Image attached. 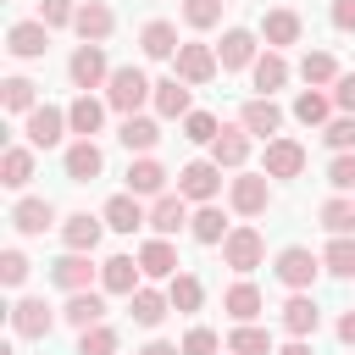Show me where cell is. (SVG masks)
I'll list each match as a JSON object with an SVG mask.
<instances>
[{
	"label": "cell",
	"mask_w": 355,
	"mask_h": 355,
	"mask_svg": "<svg viewBox=\"0 0 355 355\" xmlns=\"http://www.w3.org/2000/svg\"><path fill=\"white\" fill-rule=\"evenodd\" d=\"M100 94H105V105H111L116 116H133V111H144V105L155 100V78H150L144 67H133V61H128V67H116V72H111V83H105Z\"/></svg>",
	"instance_id": "1"
},
{
	"label": "cell",
	"mask_w": 355,
	"mask_h": 355,
	"mask_svg": "<svg viewBox=\"0 0 355 355\" xmlns=\"http://www.w3.org/2000/svg\"><path fill=\"white\" fill-rule=\"evenodd\" d=\"M227 211L244 216V222L266 216V211H272V178H266L261 166H255V172H250V166L233 172V178H227Z\"/></svg>",
	"instance_id": "2"
},
{
	"label": "cell",
	"mask_w": 355,
	"mask_h": 355,
	"mask_svg": "<svg viewBox=\"0 0 355 355\" xmlns=\"http://www.w3.org/2000/svg\"><path fill=\"white\" fill-rule=\"evenodd\" d=\"M111 55H105V44H72V55H67V83L78 89V94H94V89H105L111 83Z\"/></svg>",
	"instance_id": "3"
},
{
	"label": "cell",
	"mask_w": 355,
	"mask_h": 355,
	"mask_svg": "<svg viewBox=\"0 0 355 355\" xmlns=\"http://www.w3.org/2000/svg\"><path fill=\"white\" fill-rule=\"evenodd\" d=\"M272 277H277L288 294L316 288V277H322V255H316L311 244H283V250L272 255Z\"/></svg>",
	"instance_id": "4"
},
{
	"label": "cell",
	"mask_w": 355,
	"mask_h": 355,
	"mask_svg": "<svg viewBox=\"0 0 355 355\" xmlns=\"http://www.w3.org/2000/svg\"><path fill=\"white\" fill-rule=\"evenodd\" d=\"M67 133H72V122H67V105H50V100H39V105L22 116V139H28L33 150H67Z\"/></svg>",
	"instance_id": "5"
},
{
	"label": "cell",
	"mask_w": 355,
	"mask_h": 355,
	"mask_svg": "<svg viewBox=\"0 0 355 355\" xmlns=\"http://www.w3.org/2000/svg\"><path fill=\"white\" fill-rule=\"evenodd\" d=\"M222 266H233L239 277H250L255 266H266V233L255 222H233V233L222 239Z\"/></svg>",
	"instance_id": "6"
},
{
	"label": "cell",
	"mask_w": 355,
	"mask_h": 355,
	"mask_svg": "<svg viewBox=\"0 0 355 355\" xmlns=\"http://www.w3.org/2000/svg\"><path fill=\"white\" fill-rule=\"evenodd\" d=\"M6 316H11V333H17V338H50L55 322H61V311H55L44 294H17Z\"/></svg>",
	"instance_id": "7"
},
{
	"label": "cell",
	"mask_w": 355,
	"mask_h": 355,
	"mask_svg": "<svg viewBox=\"0 0 355 355\" xmlns=\"http://www.w3.org/2000/svg\"><path fill=\"white\" fill-rule=\"evenodd\" d=\"M50 283H55L61 294H78V288H100V261H94L89 250H61V255L50 261Z\"/></svg>",
	"instance_id": "8"
},
{
	"label": "cell",
	"mask_w": 355,
	"mask_h": 355,
	"mask_svg": "<svg viewBox=\"0 0 355 355\" xmlns=\"http://www.w3.org/2000/svg\"><path fill=\"white\" fill-rule=\"evenodd\" d=\"M178 194H183L189 205H211V200L222 194V166H216L211 155L183 161V166H178Z\"/></svg>",
	"instance_id": "9"
},
{
	"label": "cell",
	"mask_w": 355,
	"mask_h": 355,
	"mask_svg": "<svg viewBox=\"0 0 355 355\" xmlns=\"http://www.w3.org/2000/svg\"><path fill=\"white\" fill-rule=\"evenodd\" d=\"M172 72L183 78V83H194V89H205L216 72H222V61H216V44H200V39H183V50L172 55Z\"/></svg>",
	"instance_id": "10"
},
{
	"label": "cell",
	"mask_w": 355,
	"mask_h": 355,
	"mask_svg": "<svg viewBox=\"0 0 355 355\" xmlns=\"http://www.w3.org/2000/svg\"><path fill=\"white\" fill-rule=\"evenodd\" d=\"M261 172H266L272 183L300 178V172H305V144H300V139H288V133L266 139V150H261Z\"/></svg>",
	"instance_id": "11"
},
{
	"label": "cell",
	"mask_w": 355,
	"mask_h": 355,
	"mask_svg": "<svg viewBox=\"0 0 355 355\" xmlns=\"http://www.w3.org/2000/svg\"><path fill=\"white\" fill-rule=\"evenodd\" d=\"M128 316H133V327L155 333V327L172 316V294H166V283H139V288L128 294Z\"/></svg>",
	"instance_id": "12"
},
{
	"label": "cell",
	"mask_w": 355,
	"mask_h": 355,
	"mask_svg": "<svg viewBox=\"0 0 355 355\" xmlns=\"http://www.w3.org/2000/svg\"><path fill=\"white\" fill-rule=\"evenodd\" d=\"M261 44L266 50H288V44H300L305 39V17L294 11V6H272V11H261Z\"/></svg>",
	"instance_id": "13"
},
{
	"label": "cell",
	"mask_w": 355,
	"mask_h": 355,
	"mask_svg": "<svg viewBox=\"0 0 355 355\" xmlns=\"http://www.w3.org/2000/svg\"><path fill=\"white\" fill-rule=\"evenodd\" d=\"M50 33H55V28H44L39 17H22V22L6 28V55H11V61H44Z\"/></svg>",
	"instance_id": "14"
},
{
	"label": "cell",
	"mask_w": 355,
	"mask_h": 355,
	"mask_svg": "<svg viewBox=\"0 0 355 355\" xmlns=\"http://www.w3.org/2000/svg\"><path fill=\"white\" fill-rule=\"evenodd\" d=\"M11 227H17L22 239H44L50 227H61V216H55V205H50L44 194H17V205H11Z\"/></svg>",
	"instance_id": "15"
},
{
	"label": "cell",
	"mask_w": 355,
	"mask_h": 355,
	"mask_svg": "<svg viewBox=\"0 0 355 355\" xmlns=\"http://www.w3.org/2000/svg\"><path fill=\"white\" fill-rule=\"evenodd\" d=\"M277 322H283L288 338H316V327H322V305H316V294H311V288L288 294V300L277 305Z\"/></svg>",
	"instance_id": "16"
},
{
	"label": "cell",
	"mask_w": 355,
	"mask_h": 355,
	"mask_svg": "<svg viewBox=\"0 0 355 355\" xmlns=\"http://www.w3.org/2000/svg\"><path fill=\"white\" fill-rule=\"evenodd\" d=\"M150 111H155L161 122H183V116L194 111V83H183L178 72L155 78V100H150Z\"/></svg>",
	"instance_id": "17"
},
{
	"label": "cell",
	"mask_w": 355,
	"mask_h": 355,
	"mask_svg": "<svg viewBox=\"0 0 355 355\" xmlns=\"http://www.w3.org/2000/svg\"><path fill=\"white\" fill-rule=\"evenodd\" d=\"M283 116H288V111L277 105V94H255V100H244V105H239V122H244V128H250V139H261V144L283 133Z\"/></svg>",
	"instance_id": "18"
},
{
	"label": "cell",
	"mask_w": 355,
	"mask_h": 355,
	"mask_svg": "<svg viewBox=\"0 0 355 355\" xmlns=\"http://www.w3.org/2000/svg\"><path fill=\"white\" fill-rule=\"evenodd\" d=\"M250 150H255L250 128H244V122H222V133H216V144H211V161H216L222 172H244V166H250Z\"/></svg>",
	"instance_id": "19"
},
{
	"label": "cell",
	"mask_w": 355,
	"mask_h": 355,
	"mask_svg": "<svg viewBox=\"0 0 355 355\" xmlns=\"http://www.w3.org/2000/svg\"><path fill=\"white\" fill-rule=\"evenodd\" d=\"M61 172H67V183H94V178L105 172L100 139H72V144L61 150Z\"/></svg>",
	"instance_id": "20"
},
{
	"label": "cell",
	"mask_w": 355,
	"mask_h": 355,
	"mask_svg": "<svg viewBox=\"0 0 355 355\" xmlns=\"http://www.w3.org/2000/svg\"><path fill=\"white\" fill-rule=\"evenodd\" d=\"M100 216H105V227H111V233H122V239H133L139 227H150V205H144L139 194H128V189H122V194H111V200L100 205Z\"/></svg>",
	"instance_id": "21"
},
{
	"label": "cell",
	"mask_w": 355,
	"mask_h": 355,
	"mask_svg": "<svg viewBox=\"0 0 355 355\" xmlns=\"http://www.w3.org/2000/svg\"><path fill=\"white\" fill-rule=\"evenodd\" d=\"M189 222H194V205H189L178 189H166L161 200H150V233L178 239V233H189Z\"/></svg>",
	"instance_id": "22"
},
{
	"label": "cell",
	"mask_w": 355,
	"mask_h": 355,
	"mask_svg": "<svg viewBox=\"0 0 355 355\" xmlns=\"http://www.w3.org/2000/svg\"><path fill=\"white\" fill-rule=\"evenodd\" d=\"M133 255H139V266H144V277H150V283H172V277L183 272L178 244H172V239H161V233H150V239H144Z\"/></svg>",
	"instance_id": "23"
},
{
	"label": "cell",
	"mask_w": 355,
	"mask_h": 355,
	"mask_svg": "<svg viewBox=\"0 0 355 355\" xmlns=\"http://www.w3.org/2000/svg\"><path fill=\"white\" fill-rule=\"evenodd\" d=\"M72 33H78L83 44H105V39L116 33V11H111V0H78Z\"/></svg>",
	"instance_id": "24"
},
{
	"label": "cell",
	"mask_w": 355,
	"mask_h": 355,
	"mask_svg": "<svg viewBox=\"0 0 355 355\" xmlns=\"http://www.w3.org/2000/svg\"><path fill=\"white\" fill-rule=\"evenodd\" d=\"M255 55H261V33H255V28H227V33H222V44H216L222 72H250V67H255Z\"/></svg>",
	"instance_id": "25"
},
{
	"label": "cell",
	"mask_w": 355,
	"mask_h": 355,
	"mask_svg": "<svg viewBox=\"0 0 355 355\" xmlns=\"http://www.w3.org/2000/svg\"><path fill=\"white\" fill-rule=\"evenodd\" d=\"M105 116H111L105 94H72V100H67V122H72V139H100V133H105Z\"/></svg>",
	"instance_id": "26"
},
{
	"label": "cell",
	"mask_w": 355,
	"mask_h": 355,
	"mask_svg": "<svg viewBox=\"0 0 355 355\" xmlns=\"http://www.w3.org/2000/svg\"><path fill=\"white\" fill-rule=\"evenodd\" d=\"M172 178H178V172H166L155 155H133V161H128V194H139V200H161V194L172 189Z\"/></svg>",
	"instance_id": "27"
},
{
	"label": "cell",
	"mask_w": 355,
	"mask_h": 355,
	"mask_svg": "<svg viewBox=\"0 0 355 355\" xmlns=\"http://www.w3.org/2000/svg\"><path fill=\"white\" fill-rule=\"evenodd\" d=\"M111 227H105V216L100 211H72V216H61V250H100V239H105Z\"/></svg>",
	"instance_id": "28"
},
{
	"label": "cell",
	"mask_w": 355,
	"mask_h": 355,
	"mask_svg": "<svg viewBox=\"0 0 355 355\" xmlns=\"http://www.w3.org/2000/svg\"><path fill=\"white\" fill-rule=\"evenodd\" d=\"M183 50V39H178V22H166V17H150V22H139V55L144 61H172Z\"/></svg>",
	"instance_id": "29"
},
{
	"label": "cell",
	"mask_w": 355,
	"mask_h": 355,
	"mask_svg": "<svg viewBox=\"0 0 355 355\" xmlns=\"http://www.w3.org/2000/svg\"><path fill=\"white\" fill-rule=\"evenodd\" d=\"M33 172H39V150H33V144H6V150H0V189L22 194V189L33 183Z\"/></svg>",
	"instance_id": "30"
},
{
	"label": "cell",
	"mask_w": 355,
	"mask_h": 355,
	"mask_svg": "<svg viewBox=\"0 0 355 355\" xmlns=\"http://www.w3.org/2000/svg\"><path fill=\"white\" fill-rule=\"evenodd\" d=\"M139 283H150L144 266H139V255H122V250H116V255L100 261V288H105V294H122V300H128Z\"/></svg>",
	"instance_id": "31"
},
{
	"label": "cell",
	"mask_w": 355,
	"mask_h": 355,
	"mask_svg": "<svg viewBox=\"0 0 355 355\" xmlns=\"http://www.w3.org/2000/svg\"><path fill=\"white\" fill-rule=\"evenodd\" d=\"M116 144H122L128 155H155V144H161V116H144V111L122 116V128H116Z\"/></svg>",
	"instance_id": "32"
},
{
	"label": "cell",
	"mask_w": 355,
	"mask_h": 355,
	"mask_svg": "<svg viewBox=\"0 0 355 355\" xmlns=\"http://www.w3.org/2000/svg\"><path fill=\"white\" fill-rule=\"evenodd\" d=\"M288 78H294V67H288V55H283V50H261V55H255V67H250L255 94H277V89H288Z\"/></svg>",
	"instance_id": "33"
},
{
	"label": "cell",
	"mask_w": 355,
	"mask_h": 355,
	"mask_svg": "<svg viewBox=\"0 0 355 355\" xmlns=\"http://www.w3.org/2000/svg\"><path fill=\"white\" fill-rule=\"evenodd\" d=\"M288 116H294L300 128H327V122L338 116V105H333V94H327V89H300V94H294V105H288Z\"/></svg>",
	"instance_id": "34"
},
{
	"label": "cell",
	"mask_w": 355,
	"mask_h": 355,
	"mask_svg": "<svg viewBox=\"0 0 355 355\" xmlns=\"http://www.w3.org/2000/svg\"><path fill=\"white\" fill-rule=\"evenodd\" d=\"M61 322L67 327H94V322H105V288H78V294H67V305H61Z\"/></svg>",
	"instance_id": "35"
},
{
	"label": "cell",
	"mask_w": 355,
	"mask_h": 355,
	"mask_svg": "<svg viewBox=\"0 0 355 355\" xmlns=\"http://www.w3.org/2000/svg\"><path fill=\"white\" fill-rule=\"evenodd\" d=\"M233 233V222H227V211L211 200V205H194V222H189V239L194 244H211V250H222V239Z\"/></svg>",
	"instance_id": "36"
},
{
	"label": "cell",
	"mask_w": 355,
	"mask_h": 355,
	"mask_svg": "<svg viewBox=\"0 0 355 355\" xmlns=\"http://www.w3.org/2000/svg\"><path fill=\"white\" fill-rule=\"evenodd\" d=\"M222 311H227L233 322H255V316L266 311V294H261L250 277H239V283H227V288H222Z\"/></svg>",
	"instance_id": "37"
},
{
	"label": "cell",
	"mask_w": 355,
	"mask_h": 355,
	"mask_svg": "<svg viewBox=\"0 0 355 355\" xmlns=\"http://www.w3.org/2000/svg\"><path fill=\"white\" fill-rule=\"evenodd\" d=\"M294 72H300V78H305V89H333V83H338V72H344V67H338V55H333V50H305V55H300V67H294Z\"/></svg>",
	"instance_id": "38"
},
{
	"label": "cell",
	"mask_w": 355,
	"mask_h": 355,
	"mask_svg": "<svg viewBox=\"0 0 355 355\" xmlns=\"http://www.w3.org/2000/svg\"><path fill=\"white\" fill-rule=\"evenodd\" d=\"M322 272L338 283H355V233H333L322 250Z\"/></svg>",
	"instance_id": "39"
},
{
	"label": "cell",
	"mask_w": 355,
	"mask_h": 355,
	"mask_svg": "<svg viewBox=\"0 0 355 355\" xmlns=\"http://www.w3.org/2000/svg\"><path fill=\"white\" fill-rule=\"evenodd\" d=\"M0 105H6V116H28V111L39 105V83L22 78V72H11V78L0 83Z\"/></svg>",
	"instance_id": "40"
},
{
	"label": "cell",
	"mask_w": 355,
	"mask_h": 355,
	"mask_svg": "<svg viewBox=\"0 0 355 355\" xmlns=\"http://www.w3.org/2000/svg\"><path fill=\"white\" fill-rule=\"evenodd\" d=\"M227 349H233V355H277L272 333H266V327H255V322H233V333H227Z\"/></svg>",
	"instance_id": "41"
},
{
	"label": "cell",
	"mask_w": 355,
	"mask_h": 355,
	"mask_svg": "<svg viewBox=\"0 0 355 355\" xmlns=\"http://www.w3.org/2000/svg\"><path fill=\"white\" fill-rule=\"evenodd\" d=\"M166 294H172V311H178V316H194V311L205 305V283H200L194 272H178V277L166 283Z\"/></svg>",
	"instance_id": "42"
},
{
	"label": "cell",
	"mask_w": 355,
	"mask_h": 355,
	"mask_svg": "<svg viewBox=\"0 0 355 355\" xmlns=\"http://www.w3.org/2000/svg\"><path fill=\"white\" fill-rule=\"evenodd\" d=\"M316 222H322L327 233H355V194H333V200H322V205H316Z\"/></svg>",
	"instance_id": "43"
},
{
	"label": "cell",
	"mask_w": 355,
	"mask_h": 355,
	"mask_svg": "<svg viewBox=\"0 0 355 355\" xmlns=\"http://www.w3.org/2000/svg\"><path fill=\"white\" fill-rule=\"evenodd\" d=\"M78 355H122V333L111 322H94L78 333Z\"/></svg>",
	"instance_id": "44"
},
{
	"label": "cell",
	"mask_w": 355,
	"mask_h": 355,
	"mask_svg": "<svg viewBox=\"0 0 355 355\" xmlns=\"http://www.w3.org/2000/svg\"><path fill=\"white\" fill-rule=\"evenodd\" d=\"M178 17H183L194 33H205V28H216V22L227 17V0H178Z\"/></svg>",
	"instance_id": "45"
},
{
	"label": "cell",
	"mask_w": 355,
	"mask_h": 355,
	"mask_svg": "<svg viewBox=\"0 0 355 355\" xmlns=\"http://www.w3.org/2000/svg\"><path fill=\"white\" fill-rule=\"evenodd\" d=\"M178 128H183V139H189V144H205V150H211V144H216V133H222V122H216L211 111H200V105H194Z\"/></svg>",
	"instance_id": "46"
},
{
	"label": "cell",
	"mask_w": 355,
	"mask_h": 355,
	"mask_svg": "<svg viewBox=\"0 0 355 355\" xmlns=\"http://www.w3.org/2000/svg\"><path fill=\"white\" fill-rule=\"evenodd\" d=\"M227 349V338L216 333V327H205V322H194L189 333H183V355H222Z\"/></svg>",
	"instance_id": "47"
},
{
	"label": "cell",
	"mask_w": 355,
	"mask_h": 355,
	"mask_svg": "<svg viewBox=\"0 0 355 355\" xmlns=\"http://www.w3.org/2000/svg\"><path fill=\"white\" fill-rule=\"evenodd\" d=\"M28 272H33V261H28L17 244H6V250H0V283H6V288H22Z\"/></svg>",
	"instance_id": "48"
},
{
	"label": "cell",
	"mask_w": 355,
	"mask_h": 355,
	"mask_svg": "<svg viewBox=\"0 0 355 355\" xmlns=\"http://www.w3.org/2000/svg\"><path fill=\"white\" fill-rule=\"evenodd\" d=\"M322 144L338 155V150H355V111H338L327 128H322Z\"/></svg>",
	"instance_id": "49"
},
{
	"label": "cell",
	"mask_w": 355,
	"mask_h": 355,
	"mask_svg": "<svg viewBox=\"0 0 355 355\" xmlns=\"http://www.w3.org/2000/svg\"><path fill=\"white\" fill-rule=\"evenodd\" d=\"M327 183H333V194H355V150H338L327 161Z\"/></svg>",
	"instance_id": "50"
},
{
	"label": "cell",
	"mask_w": 355,
	"mask_h": 355,
	"mask_svg": "<svg viewBox=\"0 0 355 355\" xmlns=\"http://www.w3.org/2000/svg\"><path fill=\"white\" fill-rule=\"evenodd\" d=\"M78 17V0H39V22L44 28H72Z\"/></svg>",
	"instance_id": "51"
},
{
	"label": "cell",
	"mask_w": 355,
	"mask_h": 355,
	"mask_svg": "<svg viewBox=\"0 0 355 355\" xmlns=\"http://www.w3.org/2000/svg\"><path fill=\"white\" fill-rule=\"evenodd\" d=\"M327 94H333L338 111H355V72H338V83H333Z\"/></svg>",
	"instance_id": "52"
},
{
	"label": "cell",
	"mask_w": 355,
	"mask_h": 355,
	"mask_svg": "<svg viewBox=\"0 0 355 355\" xmlns=\"http://www.w3.org/2000/svg\"><path fill=\"white\" fill-rule=\"evenodd\" d=\"M327 22H333L338 33H355V0H333V6H327Z\"/></svg>",
	"instance_id": "53"
},
{
	"label": "cell",
	"mask_w": 355,
	"mask_h": 355,
	"mask_svg": "<svg viewBox=\"0 0 355 355\" xmlns=\"http://www.w3.org/2000/svg\"><path fill=\"white\" fill-rule=\"evenodd\" d=\"M333 333H338V344H344V349H355V305H349V311H338Z\"/></svg>",
	"instance_id": "54"
},
{
	"label": "cell",
	"mask_w": 355,
	"mask_h": 355,
	"mask_svg": "<svg viewBox=\"0 0 355 355\" xmlns=\"http://www.w3.org/2000/svg\"><path fill=\"white\" fill-rule=\"evenodd\" d=\"M133 355H183V344H166V338H150L144 349H133Z\"/></svg>",
	"instance_id": "55"
},
{
	"label": "cell",
	"mask_w": 355,
	"mask_h": 355,
	"mask_svg": "<svg viewBox=\"0 0 355 355\" xmlns=\"http://www.w3.org/2000/svg\"><path fill=\"white\" fill-rule=\"evenodd\" d=\"M277 355H316V344L311 338H288V344H277Z\"/></svg>",
	"instance_id": "56"
},
{
	"label": "cell",
	"mask_w": 355,
	"mask_h": 355,
	"mask_svg": "<svg viewBox=\"0 0 355 355\" xmlns=\"http://www.w3.org/2000/svg\"><path fill=\"white\" fill-rule=\"evenodd\" d=\"M0 355H17V349H11V344H6V349H0Z\"/></svg>",
	"instance_id": "57"
},
{
	"label": "cell",
	"mask_w": 355,
	"mask_h": 355,
	"mask_svg": "<svg viewBox=\"0 0 355 355\" xmlns=\"http://www.w3.org/2000/svg\"><path fill=\"white\" fill-rule=\"evenodd\" d=\"M222 355H233V349H222Z\"/></svg>",
	"instance_id": "58"
}]
</instances>
